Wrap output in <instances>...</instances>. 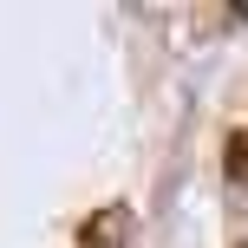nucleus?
Here are the masks:
<instances>
[{
  "label": "nucleus",
  "mask_w": 248,
  "mask_h": 248,
  "mask_svg": "<svg viewBox=\"0 0 248 248\" xmlns=\"http://www.w3.org/2000/svg\"><path fill=\"white\" fill-rule=\"evenodd\" d=\"M78 248H131V209L124 202H105L78 222Z\"/></svg>",
  "instance_id": "1"
},
{
  "label": "nucleus",
  "mask_w": 248,
  "mask_h": 248,
  "mask_svg": "<svg viewBox=\"0 0 248 248\" xmlns=\"http://www.w3.org/2000/svg\"><path fill=\"white\" fill-rule=\"evenodd\" d=\"M229 183H248V124L229 131Z\"/></svg>",
  "instance_id": "2"
}]
</instances>
